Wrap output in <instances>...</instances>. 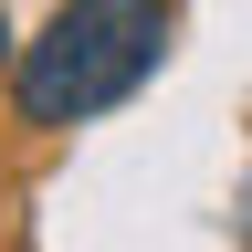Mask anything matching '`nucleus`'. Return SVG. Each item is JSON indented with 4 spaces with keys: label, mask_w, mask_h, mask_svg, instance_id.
Masks as SVG:
<instances>
[{
    "label": "nucleus",
    "mask_w": 252,
    "mask_h": 252,
    "mask_svg": "<svg viewBox=\"0 0 252 252\" xmlns=\"http://www.w3.org/2000/svg\"><path fill=\"white\" fill-rule=\"evenodd\" d=\"M179 42V0H63L11 63L21 137H74L105 105H126Z\"/></svg>",
    "instance_id": "obj_1"
},
{
    "label": "nucleus",
    "mask_w": 252,
    "mask_h": 252,
    "mask_svg": "<svg viewBox=\"0 0 252 252\" xmlns=\"http://www.w3.org/2000/svg\"><path fill=\"white\" fill-rule=\"evenodd\" d=\"M11 63H21V42H11V11H0V84H11Z\"/></svg>",
    "instance_id": "obj_2"
}]
</instances>
